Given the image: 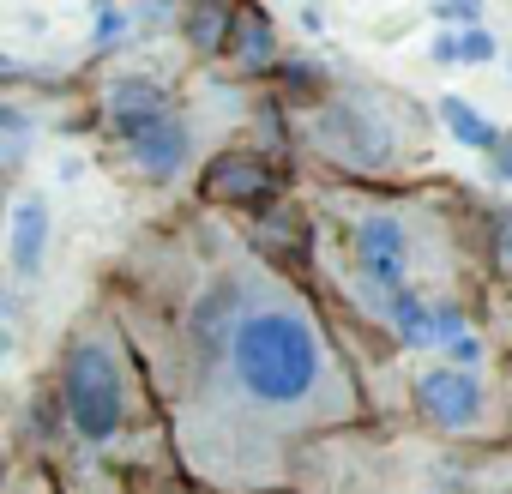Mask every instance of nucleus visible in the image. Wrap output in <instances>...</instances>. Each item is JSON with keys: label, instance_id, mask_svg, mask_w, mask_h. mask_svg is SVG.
<instances>
[{"label": "nucleus", "instance_id": "obj_6", "mask_svg": "<svg viewBox=\"0 0 512 494\" xmlns=\"http://www.w3.org/2000/svg\"><path fill=\"white\" fill-rule=\"evenodd\" d=\"M7 260H13V278L31 284L49 260V205L37 193H25L13 205V229H7Z\"/></svg>", "mask_w": 512, "mask_h": 494}, {"label": "nucleus", "instance_id": "obj_12", "mask_svg": "<svg viewBox=\"0 0 512 494\" xmlns=\"http://www.w3.org/2000/svg\"><path fill=\"white\" fill-rule=\"evenodd\" d=\"M235 49H241L247 67H266V61H272V25H266V19H253V13L235 19Z\"/></svg>", "mask_w": 512, "mask_h": 494}, {"label": "nucleus", "instance_id": "obj_11", "mask_svg": "<svg viewBox=\"0 0 512 494\" xmlns=\"http://www.w3.org/2000/svg\"><path fill=\"white\" fill-rule=\"evenodd\" d=\"M205 187H211V199H253V193L266 187V169L253 163V157H223Z\"/></svg>", "mask_w": 512, "mask_h": 494}, {"label": "nucleus", "instance_id": "obj_18", "mask_svg": "<svg viewBox=\"0 0 512 494\" xmlns=\"http://www.w3.org/2000/svg\"><path fill=\"white\" fill-rule=\"evenodd\" d=\"M476 362H482V344H476V338H458V344H452V368H464V374H470Z\"/></svg>", "mask_w": 512, "mask_h": 494}, {"label": "nucleus", "instance_id": "obj_5", "mask_svg": "<svg viewBox=\"0 0 512 494\" xmlns=\"http://www.w3.org/2000/svg\"><path fill=\"white\" fill-rule=\"evenodd\" d=\"M320 151L350 169H380V163H392V127L374 115H356V109H332V115H320Z\"/></svg>", "mask_w": 512, "mask_h": 494}, {"label": "nucleus", "instance_id": "obj_13", "mask_svg": "<svg viewBox=\"0 0 512 494\" xmlns=\"http://www.w3.org/2000/svg\"><path fill=\"white\" fill-rule=\"evenodd\" d=\"M223 19H229V7H223V0H199V7H193V49H217L223 43Z\"/></svg>", "mask_w": 512, "mask_h": 494}, {"label": "nucleus", "instance_id": "obj_14", "mask_svg": "<svg viewBox=\"0 0 512 494\" xmlns=\"http://www.w3.org/2000/svg\"><path fill=\"white\" fill-rule=\"evenodd\" d=\"M121 37H127V13L121 7H103L97 13V49H115Z\"/></svg>", "mask_w": 512, "mask_h": 494}, {"label": "nucleus", "instance_id": "obj_1", "mask_svg": "<svg viewBox=\"0 0 512 494\" xmlns=\"http://www.w3.org/2000/svg\"><path fill=\"white\" fill-rule=\"evenodd\" d=\"M217 368L229 374V404H247V416L308 422L332 416V404H350V386L320 344L314 314L266 284H241L235 332Z\"/></svg>", "mask_w": 512, "mask_h": 494}, {"label": "nucleus", "instance_id": "obj_22", "mask_svg": "<svg viewBox=\"0 0 512 494\" xmlns=\"http://www.w3.org/2000/svg\"><path fill=\"white\" fill-rule=\"evenodd\" d=\"M446 13H464V19H470V13H476V0H446Z\"/></svg>", "mask_w": 512, "mask_h": 494}, {"label": "nucleus", "instance_id": "obj_21", "mask_svg": "<svg viewBox=\"0 0 512 494\" xmlns=\"http://www.w3.org/2000/svg\"><path fill=\"white\" fill-rule=\"evenodd\" d=\"M494 169H500V175H506V181H512V139H506V145H500V163H494Z\"/></svg>", "mask_w": 512, "mask_h": 494}, {"label": "nucleus", "instance_id": "obj_4", "mask_svg": "<svg viewBox=\"0 0 512 494\" xmlns=\"http://www.w3.org/2000/svg\"><path fill=\"white\" fill-rule=\"evenodd\" d=\"M416 404H422V416H428L434 428H446V434H470V428L482 422V386H476V374H464V368H428V374L416 380Z\"/></svg>", "mask_w": 512, "mask_h": 494}, {"label": "nucleus", "instance_id": "obj_20", "mask_svg": "<svg viewBox=\"0 0 512 494\" xmlns=\"http://www.w3.org/2000/svg\"><path fill=\"white\" fill-rule=\"evenodd\" d=\"M500 266H506V272H512V211H506V217H500Z\"/></svg>", "mask_w": 512, "mask_h": 494}, {"label": "nucleus", "instance_id": "obj_17", "mask_svg": "<svg viewBox=\"0 0 512 494\" xmlns=\"http://www.w3.org/2000/svg\"><path fill=\"white\" fill-rule=\"evenodd\" d=\"M0 121H7V163H19V157H25V139H31V121H25L19 109H7Z\"/></svg>", "mask_w": 512, "mask_h": 494}, {"label": "nucleus", "instance_id": "obj_15", "mask_svg": "<svg viewBox=\"0 0 512 494\" xmlns=\"http://www.w3.org/2000/svg\"><path fill=\"white\" fill-rule=\"evenodd\" d=\"M458 55H464V61H488V55H494V37H488L482 25H464V31H458Z\"/></svg>", "mask_w": 512, "mask_h": 494}, {"label": "nucleus", "instance_id": "obj_16", "mask_svg": "<svg viewBox=\"0 0 512 494\" xmlns=\"http://www.w3.org/2000/svg\"><path fill=\"white\" fill-rule=\"evenodd\" d=\"M458 338H470V332H464V314H458V308H434V344L452 350Z\"/></svg>", "mask_w": 512, "mask_h": 494}, {"label": "nucleus", "instance_id": "obj_9", "mask_svg": "<svg viewBox=\"0 0 512 494\" xmlns=\"http://www.w3.org/2000/svg\"><path fill=\"white\" fill-rule=\"evenodd\" d=\"M440 121H446V133H452L458 145H470V151H494V145H500L494 121H488L476 103H464V97H440Z\"/></svg>", "mask_w": 512, "mask_h": 494}, {"label": "nucleus", "instance_id": "obj_19", "mask_svg": "<svg viewBox=\"0 0 512 494\" xmlns=\"http://www.w3.org/2000/svg\"><path fill=\"white\" fill-rule=\"evenodd\" d=\"M434 61H464V55H458V31H440V37H434Z\"/></svg>", "mask_w": 512, "mask_h": 494}, {"label": "nucleus", "instance_id": "obj_10", "mask_svg": "<svg viewBox=\"0 0 512 494\" xmlns=\"http://www.w3.org/2000/svg\"><path fill=\"white\" fill-rule=\"evenodd\" d=\"M386 320H392V332L404 338V344H434V308L416 296V290H404V296H392L386 308H380Z\"/></svg>", "mask_w": 512, "mask_h": 494}, {"label": "nucleus", "instance_id": "obj_2", "mask_svg": "<svg viewBox=\"0 0 512 494\" xmlns=\"http://www.w3.org/2000/svg\"><path fill=\"white\" fill-rule=\"evenodd\" d=\"M67 416L91 446L121 434L127 386H121V362H115V350L103 338H79L73 356H67Z\"/></svg>", "mask_w": 512, "mask_h": 494}, {"label": "nucleus", "instance_id": "obj_7", "mask_svg": "<svg viewBox=\"0 0 512 494\" xmlns=\"http://www.w3.org/2000/svg\"><path fill=\"white\" fill-rule=\"evenodd\" d=\"M127 145H133V163H139L151 181H175V175L187 169V127H181L175 115L151 121V127H145V133H133Z\"/></svg>", "mask_w": 512, "mask_h": 494}, {"label": "nucleus", "instance_id": "obj_3", "mask_svg": "<svg viewBox=\"0 0 512 494\" xmlns=\"http://www.w3.org/2000/svg\"><path fill=\"white\" fill-rule=\"evenodd\" d=\"M350 247H356V278H362V290H368L374 308H386L392 296L410 290V260H416V247H410V223H404L398 211H362Z\"/></svg>", "mask_w": 512, "mask_h": 494}, {"label": "nucleus", "instance_id": "obj_8", "mask_svg": "<svg viewBox=\"0 0 512 494\" xmlns=\"http://www.w3.org/2000/svg\"><path fill=\"white\" fill-rule=\"evenodd\" d=\"M163 115H169V103H163V91H157L151 79H115V85H109V121H115L121 139L145 133V127L163 121Z\"/></svg>", "mask_w": 512, "mask_h": 494}]
</instances>
